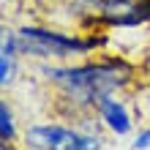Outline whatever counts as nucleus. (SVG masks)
Instances as JSON below:
<instances>
[{
	"label": "nucleus",
	"mask_w": 150,
	"mask_h": 150,
	"mask_svg": "<svg viewBox=\"0 0 150 150\" xmlns=\"http://www.w3.org/2000/svg\"><path fill=\"white\" fill-rule=\"evenodd\" d=\"M55 82H60L76 101L96 104L126 82L128 68L123 63H98V66H79V68H55L47 71Z\"/></svg>",
	"instance_id": "nucleus-1"
},
{
	"label": "nucleus",
	"mask_w": 150,
	"mask_h": 150,
	"mask_svg": "<svg viewBox=\"0 0 150 150\" xmlns=\"http://www.w3.org/2000/svg\"><path fill=\"white\" fill-rule=\"evenodd\" d=\"M19 38V49L28 52V55H41V57H66L74 55V52H87L96 49V38L90 41H79L71 36H63V33H52V30H41V28H25L16 33Z\"/></svg>",
	"instance_id": "nucleus-2"
},
{
	"label": "nucleus",
	"mask_w": 150,
	"mask_h": 150,
	"mask_svg": "<svg viewBox=\"0 0 150 150\" xmlns=\"http://www.w3.org/2000/svg\"><path fill=\"white\" fill-rule=\"evenodd\" d=\"M28 145L41 147V150H90L98 147L101 142L96 137L76 134L71 128H60V126H36L28 131Z\"/></svg>",
	"instance_id": "nucleus-3"
},
{
	"label": "nucleus",
	"mask_w": 150,
	"mask_h": 150,
	"mask_svg": "<svg viewBox=\"0 0 150 150\" xmlns=\"http://www.w3.org/2000/svg\"><path fill=\"white\" fill-rule=\"evenodd\" d=\"M98 112H101V117L107 120V126L115 131V134H128V128H131V117H128V112L123 109V104L112 101L109 96H107V98H101V101H98Z\"/></svg>",
	"instance_id": "nucleus-4"
},
{
	"label": "nucleus",
	"mask_w": 150,
	"mask_h": 150,
	"mask_svg": "<svg viewBox=\"0 0 150 150\" xmlns=\"http://www.w3.org/2000/svg\"><path fill=\"white\" fill-rule=\"evenodd\" d=\"M0 139H3V145L14 139V123H11V112H8L6 104H0Z\"/></svg>",
	"instance_id": "nucleus-5"
},
{
	"label": "nucleus",
	"mask_w": 150,
	"mask_h": 150,
	"mask_svg": "<svg viewBox=\"0 0 150 150\" xmlns=\"http://www.w3.org/2000/svg\"><path fill=\"white\" fill-rule=\"evenodd\" d=\"M11 57L14 55H3V60H0V82H3V85H8V82H11V74H14V66H11Z\"/></svg>",
	"instance_id": "nucleus-6"
},
{
	"label": "nucleus",
	"mask_w": 150,
	"mask_h": 150,
	"mask_svg": "<svg viewBox=\"0 0 150 150\" xmlns=\"http://www.w3.org/2000/svg\"><path fill=\"white\" fill-rule=\"evenodd\" d=\"M134 147H137V150H142V147H150V128L145 131V134H139V137H137Z\"/></svg>",
	"instance_id": "nucleus-7"
}]
</instances>
